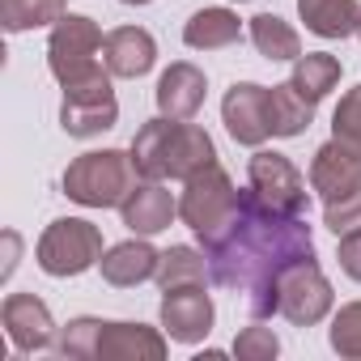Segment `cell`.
<instances>
[{"mask_svg":"<svg viewBox=\"0 0 361 361\" xmlns=\"http://www.w3.org/2000/svg\"><path fill=\"white\" fill-rule=\"evenodd\" d=\"M209 259V276L221 289L247 293V310L255 319L276 314V281L289 264L314 255V238L306 217L272 213L251 188L238 196V209L200 238Z\"/></svg>","mask_w":361,"mask_h":361,"instance_id":"cell-1","label":"cell"},{"mask_svg":"<svg viewBox=\"0 0 361 361\" xmlns=\"http://www.w3.org/2000/svg\"><path fill=\"white\" fill-rule=\"evenodd\" d=\"M132 166L140 178H188L200 174L204 166L217 161V149H213V136L200 128V123H188V119H149L136 136H132Z\"/></svg>","mask_w":361,"mask_h":361,"instance_id":"cell-2","label":"cell"},{"mask_svg":"<svg viewBox=\"0 0 361 361\" xmlns=\"http://www.w3.org/2000/svg\"><path fill=\"white\" fill-rule=\"evenodd\" d=\"M132 188H136V166H132V153H119V149L81 153L64 170V196L85 209H119Z\"/></svg>","mask_w":361,"mask_h":361,"instance_id":"cell-3","label":"cell"},{"mask_svg":"<svg viewBox=\"0 0 361 361\" xmlns=\"http://www.w3.org/2000/svg\"><path fill=\"white\" fill-rule=\"evenodd\" d=\"M35 259L47 276H81L102 259V230L81 217H60L43 230Z\"/></svg>","mask_w":361,"mask_h":361,"instance_id":"cell-4","label":"cell"},{"mask_svg":"<svg viewBox=\"0 0 361 361\" xmlns=\"http://www.w3.org/2000/svg\"><path fill=\"white\" fill-rule=\"evenodd\" d=\"M119 119V102L111 90V68H94L90 77L64 85V106H60V128L68 136H102L106 128H115Z\"/></svg>","mask_w":361,"mask_h":361,"instance_id":"cell-5","label":"cell"},{"mask_svg":"<svg viewBox=\"0 0 361 361\" xmlns=\"http://www.w3.org/2000/svg\"><path fill=\"white\" fill-rule=\"evenodd\" d=\"M238 188L230 183V174L213 161L204 166L200 174H192L188 183H183V196H178V217H183V226L196 230V238L213 234L234 209H238Z\"/></svg>","mask_w":361,"mask_h":361,"instance_id":"cell-6","label":"cell"},{"mask_svg":"<svg viewBox=\"0 0 361 361\" xmlns=\"http://www.w3.org/2000/svg\"><path fill=\"white\" fill-rule=\"evenodd\" d=\"M247 188L272 209V213H285V217H306L310 209V192H306V178L298 174V166L285 157V153H272V149H259L251 161H247Z\"/></svg>","mask_w":361,"mask_h":361,"instance_id":"cell-7","label":"cell"},{"mask_svg":"<svg viewBox=\"0 0 361 361\" xmlns=\"http://www.w3.org/2000/svg\"><path fill=\"white\" fill-rule=\"evenodd\" d=\"M102 30L90 22V18H81V13H64L60 22H56V30H51V39H47V64H51V77L60 81V85H73V81H81V77H90L94 68H98V51H102Z\"/></svg>","mask_w":361,"mask_h":361,"instance_id":"cell-8","label":"cell"},{"mask_svg":"<svg viewBox=\"0 0 361 361\" xmlns=\"http://www.w3.org/2000/svg\"><path fill=\"white\" fill-rule=\"evenodd\" d=\"M327 310H331V285L319 272L314 255L289 264L276 281V314H285L293 327H314L327 319Z\"/></svg>","mask_w":361,"mask_h":361,"instance_id":"cell-9","label":"cell"},{"mask_svg":"<svg viewBox=\"0 0 361 361\" xmlns=\"http://www.w3.org/2000/svg\"><path fill=\"white\" fill-rule=\"evenodd\" d=\"M310 188L319 192L323 204H340L361 196V157L344 145V140H327L319 145L314 161H310Z\"/></svg>","mask_w":361,"mask_h":361,"instance_id":"cell-10","label":"cell"},{"mask_svg":"<svg viewBox=\"0 0 361 361\" xmlns=\"http://www.w3.org/2000/svg\"><path fill=\"white\" fill-rule=\"evenodd\" d=\"M221 119H226V128L238 145L259 149L272 136V98H268V90L255 85V81H238L221 102Z\"/></svg>","mask_w":361,"mask_h":361,"instance_id":"cell-11","label":"cell"},{"mask_svg":"<svg viewBox=\"0 0 361 361\" xmlns=\"http://www.w3.org/2000/svg\"><path fill=\"white\" fill-rule=\"evenodd\" d=\"M161 327L178 344H196L213 331V302L204 285H178L161 289Z\"/></svg>","mask_w":361,"mask_h":361,"instance_id":"cell-12","label":"cell"},{"mask_svg":"<svg viewBox=\"0 0 361 361\" xmlns=\"http://www.w3.org/2000/svg\"><path fill=\"white\" fill-rule=\"evenodd\" d=\"M0 319H5V331L13 340L18 353H39V348H56V323L43 298L35 293H9L5 306H0Z\"/></svg>","mask_w":361,"mask_h":361,"instance_id":"cell-13","label":"cell"},{"mask_svg":"<svg viewBox=\"0 0 361 361\" xmlns=\"http://www.w3.org/2000/svg\"><path fill=\"white\" fill-rule=\"evenodd\" d=\"M166 336L145 323H102L94 361H161Z\"/></svg>","mask_w":361,"mask_h":361,"instance_id":"cell-14","label":"cell"},{"mask_svg":"<svg viewBox=\"0 0 361 361\" xmlns=\"http://www.w3.org/2000/svg\"><path fill=\"white\" fill-rule=\"evenodd\" d=\"M204 94H209V81L196 64L178 60L170 64L161 77H157V111L166 119H196V111L204 106Z\"/></svg>","mask_w":361,"mask_h":361,"instance_id":"cell-15","label":"cell"},{"mask_svg":"<svg viewBox=\"0 0 361 361\" xmlns=\"http://www.w3.org/2000/svg\"><path fill=\"white\" fill-rule=\"evenodd\" d=\"M119 217L132 234H161L174 217H178V200L157 183V178H145L128 192V200L119 204Z\"/></svg>","mask_w":361,"mask_h":361,"instance_id":"cell-16","label":"cell"},{"mask_svg":"<svg viewBox=\"0 0 361 361\" xmlns=\"http://www.w3.org/2000/svg\"><path fill=\"white\" fill-rule=\"evenodd\" d=\"M153 60H157V43L140 26H119L102 43V64L111 68V77H145Z\"/></svg>","mask_w":361,"mask_h":361,"instance_id":"cell-17","label":"cell"},{"mask_svg":"<svg viewBox=\"0 0 361 361\" xmlns=\"http://www.w3.org/2000/svg\"><path fill=\"white\" fill-rule=\"evenodd\" d=\"M157 259H161V255H157L149 243L132 238V243L111 247V251L98 259V268H102V281H106V285L132 289V285H140V281H149V276L157 272Z\"/></svg>","mask_w":361,"mask_h":361,"instance_id":"cell-18","label":"cell"},{"mask_svg":"<svg viewBox=\"0 0 361 361\" xmlns=\"http://www.w3.org/2000/svg\"><path fill=\"white\" fill-rule=\"evenodd\" d=\"M298 13L306 30L319 39H348L357 35V22H361L357 0H298Z\"/></svg>","mask_w":361,"mask_h":361,"instance_id":"cell-19","label":"cell"},{"mask_svg":"<svg viewBox=\"0 0 361 361\" xmlns=\"http://www.w3.org/2000/svg\"><path fill=\"white\" fill-rule=\"evenodd\" d=\"M238 39H243V22L230 9H200L183 26V43L196 51H221V47H234Z\"/></svg>","mask_w":361,"mask_h":361,"instance_id":"cell-20","label":"cell"},{"mask_svg":"<svg viewBox=\"0 0 361 361\" xmlns=\"http://www.w3.org/2000/svg\"><path fill=\"white\" fill-rule=\"evenodd\" d=\"M289 85H293L306 102L319 106V98H327V94L340 85V60L327 56V51H306V56L293 60V77H289Z\"/></svg>","mask_w":361,"mask_h":361,"instance_id":"cell-21","label":"cell"},{"mask_svg":"<svg viewBox=\"0 0 361 361\" xmlns=\"http://www.w3.org/2000/svg\"><path fill=\"white\" fill-rule=\"evenodd\" d=\"M251 43H255V51H259L264 60H298V56H302L298 30H293L285 18H276V13L251 18Z\"/></svg>","mask_w":361,"mask_h":361,"instance_id":"cell-22","label":"cell"},{"mask_svg":"<svg viewBox=\"0 0 361 361\" xmlns=\"http://www.w3.org/2000/svg\"><path fill=\"white\" fill-rule=\"evenodd\" d=\"M204 272H209V259H204V251H196V247H170V251H161L153 281H157L161 289H178V285H204Z\"/></svg>","mask_w":361,"mask_h":361,"instance_id":"cell-23","label":"cell"},{"mask_svg":"<svg viewBox=\"0 0 361 361\" xmlns=\"http://www.w3.org/2000/svg\"><path fill=\"white\" fill-rule=\"evenodd\" d=\"M272 98V136H302L314 119V102H306L289 81L268 90Z\"/></svg>","mask_w":361,"mask_h":361,"instance_id":"cell-24","label":"cell"},{"mask_svg":"<svg viewBox=\"0 0 361 361\" xmlns=\"http://www.w3.org/2000/svg\"><path fill=\"white\" fill-rule=\"evenodd\" d=\"M60 18H64V0H0V26L9 35L51 26Z\"/></svg>","mask_w":361,"mask_h":361,"instance_id":"cell-25","label":"cell"},{"mask_svg":"<svg viewBox=\"0 0 361 361\" xmlns=\"http://www.w3.org/2000/svg\"><path fill=\"white\" fill-rule=\"evenodd\" d=\"M98 331H102V319H73V323L56 336V353H60V357H73V361H94Z\"/></svg>","mask_w":361,"mask_h":361,"instance_id":"cell-26","label":"cell"},{"mask_svg":"<svg viewBox=\"0 0 361 361\" xmlns=\"http://www.w3.org/2000/svg\"><path fill=\"white\" fill-rule=\"evenodd\" d=\"M331 348L340 357L361 361V302H348V306L336 310V319H331Z\"/></svg>","mask_w":361,"mask_h":361,"instance_id":"cell-27","label":"cell"},{"mask_svg":"<svg viewBox=\"0 0 361 361\" xmlns=\"http://www.w3.org/2000/svg\"><path fill=\"white\" fill-rule=\"evenodd\" d=\"M331 136L344 140V145L361 157V85H353V90L340 98V106H336V115H331Z\"/></svg>","mask_w":361,"mask_h":361,"instance_id":"cell-28","label":"cell"},{"mask_svg":"<svg viewBox=\"0 0 361 361\" xmlns=\"http://www.w3.org/2000/svg\"><path fill=\"white\" fill-rule=\"evenodd\" d=\"M276 353H281V340L272 336V327H243L234 340L238 361H272Z\"/></svg>","mask_w":361,"mask_h":361,"instance_id":"cell-29","label":"cell"},{"mask_svg":"<svg viewBox=\"0 0 361 361\" xmlns=\"http://www.w3.org/2000/svg\"><path fill=\"white\" fill-rule=\"evenodd\" d=\"M323 226H327L336 238H344V234L361 230V196L340 200V204H323Z\"/></svg>","mask_w":361,"mask_h":361,"instance_id":"cell-30","label":"cell"},{"mask_svg":"<svg viewBox=\"0 0 361 361\" xmlns=\"http://www.w3.org/2000/svg\"><path fill=\"white\" fill-rule=\"evenodd\" d=\"M340 268L353 276V281H361V230H353V234H344L340 238Z\"/></svg>","mask_w":361,"mask_h":361,"instance_id":"cell-31","label":"cell"},{"mask_svg":"<svg viewBox=\"0 0 361 361\" xmlns=\"http://www.w3.org/2000/svg\"><path fill=\"white\" fill-rule=\"evenodd\" d=\"M123 5H149V0H123Z\"/></svg>","mask_w":361,"mask_h":361,"instance_id":"cell-32","label":"cell"},{"mask_svg":"<svg viewBox=\"0 0 361 361\" xmlns=\"http://www.w3.org/2000/svg\"><path fill=\"white\" fill-rule=\"evenodd\" d=\"M357 39H361V22H357Z\"/></svg>","mask_w":361,"mask_h":361,"instance_id":"cell-33","label":"cell"},{"mask_svg":"<svg viewBox=\"0 0 361 361\" xmlns=\"http://www.w3.org/2000/svg\"><path fill=\"white\" fill-rule=\"evenodd\" d=\"M238 5H243V0H238Z\"/></svg>","mask_w":361,"mask_h":361,"instance_id":"cell-34","label":"cell"}]
</instances>
